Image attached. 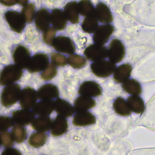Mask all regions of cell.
<instances>
[{"label": "cell", "mask_w": 155, "mask_h": 155, "mask_svg": "<svg viewBox=\"0 0 155 155\" xmlns=\"http://www.w3.org/2000/svg\"><path fill=\"white\" fill-rule=\"evenodd\" d=\"M64 13L67 19H68L73 24H77L79 22V10L78 3L76 2L68 3L64 8Z\"/></svg>", "instance_id": "cell-25"}, {"label": "cell", "mask_w": 155, "mask_h": 155, "mask_svg": "<svg viewBox=\"0 0 155 155\" xmlns=\"http://www.w3.org/2000/svg\"><path fill=\"white\" fill-rule=\"evenodd\" d=\"M57 69L55 66V64H54L53 63H49L48 65L42 73L41 78L42 80L45 81H48L53 79L57 75Z\"/></svg>", "instance_id": "cell-35"}, {"label": "cell", "mask_w": 155, "mask_h": 155, "mask_svg": "<svg viewBox=\"0 0 155 155\" xmlns=\"http://www.w3.org/2000/svg\"><path fill=\"white\" fill-rule=\"evenodd\" d=\"M114 30V27L110 24L100 25L94 32V42L96 44L104 45L108 42Z\"/></svg>", "instance_id": "cell-9"}, {"label": "cell", "mask_w": 155, "mask_h": 155, "mask_svg": "<svg viewBox=\"0 0 155 155\" xmlns=\"http://www.w3.org/2000/svg\"><path fill=\"white\" fill-rule=\"evenodd\" d=\"M95 16L103 24H109L113 21V16L109 8L104 3H99L95 9Z\"/></svg>", "instance_id": "cell-17"}, {"label": "cell", "mask_w": 155, "mask_h": 155, "mask_svg": "<svg viewBox=\"0 0 155 155\" xmlns=\"http://www.w3.org/2000/svg\"><path fill=\"white\" fill-rule=\"evenodd\" d=\"M86 62V59L84 57L78 55H71L68 58V63L70 65L75 69H80L84 67Z\"/></svg>", "instance_id": "cell-33"}, {"label": "cell", "mask_w": 155, "mask_h": 155, "mask_svg": "<svg viewBox=\"0 0 155 155\" xmlns=\"http://www.w3.org/2000/svg\"><path fill=\"white\" fill-rule=\"evenodd\" d=\"M78 93L80 95L87 97H97L102 94L101 86L95 81H87L83 83L79 88Z\"/></svg>", "instance_id": "cell-12"}, {"label": "cell", "mask_w": 155, "mask_h": 155, "mask_svg": "<svg viewBox=\"0 0 155 155\" xmlns=\"http://www.w3.org/2000/svg\"><path fill=\"white\" fill-rule=\"evenodd\" d=\"M28 0H17V3L21 6H25L28 4Z\"/></svg>", "instance_id": "cell-42"}, {"label": "cell", "mask_w": 155, "mask_h": 155, "mask_svg": "<svg viewBox=\"0 0 155 155\" xmlns=\"http://www.w3.org/2000/svg\"><path fill=\"white\" fill-rule=\"evenodd\" d=\"M48 64L49 59L47 55L37 54L31 58L27 69L30 73L40 72L44 70Z\"/></svg>", "instance_id": "cell-10"}, {"label": "cell", "mask_w": 155, "mask_h": 155, "mask_svg": "<svg viewBox=\"0 0 155 155\" xmlns=\"http://www.w3.org/2000/svg\"><path fill=\"white\" fill-rule=\"evenodd\" d=\"M95 116L90 112H79L74 116L73 123L74 125L83 127L93 125L96 123Z\"/></svg>", "instance_id": "cell-16"}, {"label": "cell", "mask_w": 155, "mask_h": 155, "mask_svg": "<svg viewBox=\"0 0 155 155\" xmlns=\"http://www.w3.org/2000/svg\"><path fill=\"white\" fill-rule=\"evenodd\" d=\"M38 98L42 100H51L59 96L58 87L52 84H47L39 88L37 92Z\"/></svg>", "instance_id": "cell-15"}, {"label": "cell", "mask_w": 155, "mask_h": 155, "mask_svg": "<svg viewBox=\"0 0 155 155\" xmlns=\"http://www.w3.org/2000/svg\"><path fill=\"white\" fill-rule=\"evenodd\" d=\"M37 93L33 88L27 87L22 89L21 93L19 103L21 106L24 109L34 108L37 100Z\"/></svg>", "instance_id": "cell-7"}, {"label": "cell", "mask_w": 155, "mask_h": 155, "mask_svg": "<svg viewBox=\"0 0 155 155\" xmlns=\"http://www.w3.org/2000/svg\"><path fill=\"white\" fill-rule=\"evenodd\" d=\"M113 107L116 114L123 117H127L132 114V110L128 106L127 101L121 97H117L114 101Z\"/></svg>", "instance_id": "cell-26"}, {"label": "cell", "mask_w": 155, "mask_h": 155, "mask_svg": "<svg viewBox=\"0 0 155 155\" xmlns=\"http://www.w3.org/2000/svg\"><path fill=\"white\" fill-rule=\"evenodd\" d=\"M14 121L12 119L6 116H0V132H5L13 126Z\"/></svg>", "instance_id": "cell-39"}, {"label": "cell", "mask_w": 155, "mask_h": 155, "mask_svg": "<svg viewBox=\"0 0 155 155\" xmlns=\"http://www.w3.org/2000/svg\"><path fill=\"white\" fill-rule=\"evenodd\" d=\"M132 112L137 114H142L145 110V105L143 100L138 96H131L127 100Z\"/></svg>", "instance_id": "cell-27"}, {"label": "cell", "mask_w": 155, "mask_h": 155, "mask_svg": "<svg viewBox=\"0 0 155 155\" xmlns=\"http://www.w3.org/2000/svg\"><path fill=\"white\" fill-rule=\"evenodd\" d=\"M98 24V20L94 14L85 18L82 23V29L85 32L91 34L97 29Z\"/></svg>", "instance_id": "cell-29"}, {"label": "cell", "mask_w": 155, "mask_h": 155, "mask_svg": "<svg viewBox=\"0 0 155 155\" xmlns=\"http://www.w3.org/2000/svg\"><path fill=\"white\" fill-rule=\"evenodd\" d=\"M1 137L2 143L5 148H10L14 143V140L12 137V135L8 132H2L0 134Z\"/></svg>", "instance_id": "cell-38"}, {"label": "cell", "mask_w": 155, "mask_h": 155, "mask_svg": "<svg viewBox=\"0 0 155 155\" xmlns=\"http://www.w3.org/2000/svg\"><path fill=\"white\" fill-rule=\"evenodd\" d=\"M51 22L50 12L46 9L38 11L35 16V24L36 28L41 31H45L48 28Z\"/></svg>", "instance_id": "cell-13"}, {"label": "cell", "mask_w": 155, "mask_h": 155, "mask_svg": "<svg viewBox=\"0 0 155 155\" xmlns=\"http://www.w3.org/2000/svg\"><path fill=\"white\" fill-rule=\"evenodd\" d=\"M14 62L21 69L27 68L31 60L30 51L28 48L19 45L13 51L12 54Z\"/></svg>", "instance_id": "cell-8"}, {"label": "cell", "mask_w": 155, "mask_h": 155, "mask_svg": "<svg viewBox=\"0 0 155 155\" xmlns=\"http://www.w3.org/2000/svg\"><path fill=\"white\" fill-rule=\"evenodd\" d=\"M80 14L84 17L91 16L95 13V8L89 0H81L78 3Z\"/></svg>", "instance_id": "cell-30"}, {"label": "cell", "mask_w": 155, "mask_h": 155, "mask_svg": "<svg viewBox=\"0 0 155 155\" xmlns=\"http://www.w3.org/2000/svg\"><path fill=\"white\" fill-rule=\"evenodd\" d=\"M117 68L116 64L110 60L94 61L91 64V70L94 74L99 78H107L112 74Z\"/></svg>", "instance_id": "cell-3"}, {"label": "cell", "mask_w": 155, "mask_h": 155, "mask_svg": "<svg viewBox=\"0 0 155 155\" xmlns=\"http://www.w3.org/2000/svg\"><path fill=\"white\" fill-rule=\"evenodd\" d=\"M67 120L59 115L55 118L51 126V134L54 137H58L65 133L68 129Z\"/></svg>", "instance_id": "cell-23"}, {"label": "cell", "mask_w": 155, "mask_h": 155, "mask_svg": "<svg viewBox=\"0 0 155 155\" xmlns=\"http://www.w3.org/2000/svg\"><path fill=\"white\" fill-rule=\"evenodd\" d=\"M21 87L19 84H11L6 86L1 95V102L5 107H10L18 102L20 98Z\"/></svg>", "instance_id": "cell-2"}, {"label": "cell", "mask_w": 155, "mask_h": 155, "mask_svg": "<svg viewBox=\"0 0 155 155\" xmlns=\"http://www.w3.org/2000/svg\"><path fill=\"white\" fill-rule=\"evenodd\" d=\"M12 137L18 143H22L27 138V131L25 128L20 125H15L12 130Z\"/></svg>", "instance_id": "cell-32"}, {"label": "cell", "mask_w": 155, "mask_h": 155, "mask_svg": "<svg viewBox=\"0 0 155 155\" xmlns=\"http://www.w3.org/2000/svg\"><path fill=\"white\" fill-rule=\"evenodd\" d=\"M95 106L96 102L94 99L87 96H80L74 101V110L78 112L86 111L92 109Z\"/></svg>", "instance_id": "cell-24"}, {"label": "cell", "mask_w": 155, "mask_h": 155, "mask_svg": "<svg viewBox=\"0 0 155 155\" xmlns=\"http://www.w3.org/2000/svg\"><path fill=\"white\" fill-rule=\"evenodd\" d=\"M23 72L16 64H10L5 67L0 74V84H11L21 78Z\"/></svg>", "instance_id": "cell-1"}, {"label": "cell", "mask_w": 155, "mask_h": 155, "mask_svg": "<svg viewBox=\"0 0 155 155\" xmlns=\"http://www.w3.org/2000/svg\"><path fill=\"white\" fill-rule=\"evenodd\" d=\"M52 46L56 51L64 54H73L76 50L73 41L66 36H58L55 38Z\"/></svg>", "instance_id": "cell-11"}, {"label": "cell", "mask_w": 155, "mask_h": 155, "mask_svg": "<svg viewBox=\"0 0 155 155\" xmlns=\"http://www.w3.org/2000/svg\"><path fill=\"white\" fill-rule=\"evenodd\" d=\"M34 114L27 109L18 110L12 112V120L20 125H28L35 119Z\"/></svg>", "instance_id": "cell-14"}, {"label": "cell", "mask_w": 155, "mask_h": 155, "mask_svg": "<svg viewBox=\"0 0 155 155\" xmlns=\"http://www.w3.org/2000/svg\"><path fill=\"white\" fill-rule=\"evenodd\" d=\"M35 12V7L33 3L27 4L22 9V15L28 23L32 22Z\"/></svg>", "instance_id": "cell-34"}, {"label": "cell", "mask_w": 155, "mask_h": 155, "mask_svg": "<svg viewBox=\"0 0 155 155\" xmlns=\"http://www.w3.org/2000/svg\"><path fill=\"white\" fill-rule=\"evenodd\" d=\"M122 87L126 93L132 96H139L142 93L140 83L134 79L127 80L123 83Z\"/></svg>", "instance_id": "cell-28"}, {"label": "cell", "mask_w": 155, "mask_h": 155, "mask_svg": "<svg viewBox=\"0 0 155 155\" xmlns=\"http://www.w3.org/2000/svg\"><path fill=\"white\" fill-rule=\"evenodd\" d=\"M132 72L130 64H123L117 67L114 73V79L118 83H123L128 80Z\"/></svg>", "instance_id": "cell-18"}, {"label": "cell", "mask_w": 155, "mask_h": 155, "mask_svg": "<svg viewBox=\"0 0 155 155\" xmlns=\"http://www.w3.org/2000/svg\"><path fill=\"white\" fill-rule=\"evenodd\" d=\"M2 145V140H1V137H0V147H1Z\"/></svg>", "instance_id": "cell-43"}, {"label": "cell", "mask_w": 155, "mask_h": 155, "mask_svg": "<svg viewBox=\"0 0 155 155\" xmlns=\"http://www.w3.org/2000/svg\"><path fill=\"white\" fill-rule=\"evenodd\" d=\"M47 136L43 132H35L32 134L29 139V143L31 146L38 148L43 146L47 141Z\"/></svg>", "instance_id": "cell-31"}, {"label": "cell", "mask_w": 155, "mask_h": 155, "mask_svg": "<svg viewBox=\"0 0 155 155\" xmlns=\"http://www.w3.org/2000/svg\"><path fill=\"white\" fill-rule=\"evenodd\" d=\"M84 55L87 59L94 62L104 60L108 57V50L104 45L92 44L84 50Z\"/></svg>", "instance_id": "cell-4"}, {"label": "cell", "mask_w": 155, "mask_h": 155, "mask_svg": "<svg viewBox=\"0 0 155 155\" xmlns=\"http://www.w3.org/2000/svg\"><path fill=\"white\" fill-rule=\"evenodd\" d=\"M125 55V48L123 43L119 39L114 38L109 45L108 57L109 60L116 64L120 62Z\"/></svg>", "instance_id": "cell-5"}, {"label": "cell", "mask_w": 155, "mask_h": 155, "mask_svg": "<svg viewBox=\"0 0 155 155\" xmlns=\"http://www.w3.org/2000/svg\"><path fill=\"white\" fill-rule=\"evenodd\" d=\"M0 3L6 6H12L17 3V0H0Z\"/></svg>", "instance_id": "cell-41"}, {"label": "cell", "mask_w": 155, "mask_h": 155, "mask_svg": "<svg viewBox=\"0 0 155 155\" xmlns=\"http://www.w3.org/2000/svg\"><path fill=\"white\" fill-rule=\"evenodd\" d=\"M56 33L57 31L54 28H48L43 34V40L44 42L48 45H52Z\"/></svg>", "instance_id": "cell-37"}, {"label": "cell", "mask_w": 155, "mask_h": 155, "mask_svg": "<svg viewBox=\"0 0 155 155\" xmlns=\"http://www.w3.org/2000/svg\"><path fill=\"white\" fill-rule=\"evenodd\" d=\"M2 155H22V154L17 149L8 148L3 151Z\"/></svg>", "instance_id": "cell-40"}, {"label": "cell", "mask_w": 155, "mask_h": 155, "mask_svg": "<svg viewBox=\"0 0 155 155\" xmlns=\"http://www.w3.org/2000/svg\"><path fill=\"white\" fill-rule=\"evenodd\" d=\"M55 109V102L51 100H44L37 103L33 108V112L38 115H48Z\"/></svg>", "instance_id": "cell-20"}, {"label": "cell", "mask_w": 155, "mask_h": 155, "mask_svg": "<svg viewBox=\"0 0 155 155\" xmlns=\"http://www.w3.org/2000/svg\"><path fill=\"white\" fill-rule=\"evenodd\" d=\"M51 22L54 28L58 31H62L65 28L67 24V18L64 12L59 9H55L50 14Z\"/></svg>", "instance_id": "cell-19"}, {"label": "cell", "mask_w": 155, "mask_h": 155, "mask_svg": "<svg viewBox=\"0 0 155 155\" xmlns=\"http://www.w3.org/2000/svg\"><path fill=\"white\" fill-rule=\"evenodd\" d=\"M55 109L59 115L64 117H71L75 111L74 108L69 102L60 98L55 101Z\"/></svg>", "instance_id": "cell-22"}, {"label": "cell", "mask_w": 155, "mask_h": 155, "mask_svg": "<svg viewBox=\"0 0 155 155\" xmlns=\"http://www.w3.org/2000/svg\"><path fill=\"white\" fill-rule=\"evenodd\" d=\"M51 60L54 64L58 67H64L68 63V59L65 56L56 52L51 54Z\"/></svg>", "instance_id": "cell-36"}, {"label": "cell", "mask_w": 155, "mask_h": 155, "mask_svg": "<svg viewBox=\"0 0 155 155\" xmlns=\"http://www.w3.org/2000/svg\"><path fill=\"white\" fill-rule=\"evenodd\" d=\"M52 121L48 115H41L32 122V127L35 130L45 132L48 131L52 126Z\"/></svg>", "instance_id": "cell-21"}, {"label": "cell", "mask_w": 155, "mask_h": 155, "mask_svg": "<svg viewBox=\"0 0 155 155\" xmlns=\"http://www.w3.org/2000/svg\"><path fill=\"white\" fill-rule=\"evenodd\" d=\"M5 18L13 31L21 33L24 30L25 26V21L20 12L16 11H9L6 12Z\"/></svg>", "instance_id": "cell-6"}]
</instances>
